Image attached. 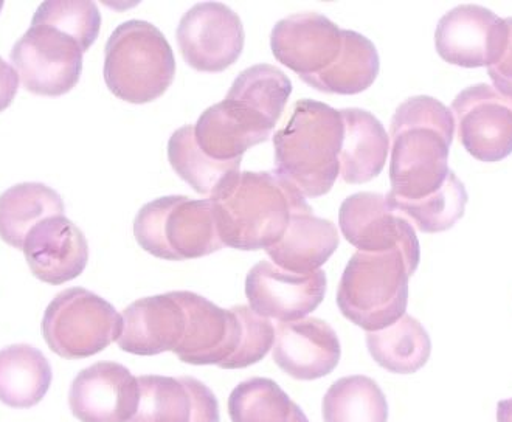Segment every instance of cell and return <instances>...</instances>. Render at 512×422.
I'll return each mask as SVG.
<instances>
[{"label":"cell","mask_w":512,"mask_h":422,"mask_svg":"<svg viewBox=\"0 0 512 422\" xmlns=\"http://www.w3.org/2000/svg\"><path fill=\"white\" fill-rule=\"evenodd\" d=\"M454 134V115L441 101L419 95L399 104L390 126L388 194L416 201L443 188L452 173L449 151Z\"/></svg>","instance_id":"1"},{"label":"cell","mask_w":512,"mask_h":422,"mask_svg":"<svg viewBox=\"0 0 512 422\" xmlns=\"http://www.w3.org/2000/svg\"><path fill=\"white\" fill-rule=\"evenodd\" d=\"M224 247L266 250L280 241L297 213H312L305 196L269 171H244L210 198Z\"/></svg>","instance_id":"2"},{"label":"cell","mask_w":512,"mask_h":422,"mask_svg":"<svg viewBox=\"0 0 512 422\" xmlns=\"http://www.w3.org/2000/svg\"><path fill=\"white\" fill-rule=\"evenodd\" d=\"M342 140L339 109L315 100L297 101L284 128L274 135V173L305 198L325 196L340 176Z\"/></svg>","instance_id":"3"},{"label":"cell","mask_w":512,"mask_h":422,"mask_svg":"<svg viewBox=\"0 0 512 422\" xmlns=\"http://www.w3.org/2000/svg\"><path fill=\"white\" fill-rule=\"evenodd\" d=\"M103 75L108 89L120 100L151 103L173 84L176 59L156 25L132 19L118 25L108 39Z\"/></svg>","instance_id":"4"},{"label":"cell","mask_w":512,"mask_h":422,"mask_svg":"<svg viewBox=\"0 0 512 422\" xmlns=\"http://www.w3.org/2000/svg\"><path fill=\"white\" fill-rule=\"evenodd\" d=\"M410 277L407 261L399 250H359L343 270L337 306L343 317L367 333L381 331L404 317Z\"/></svg>","instance_id":"5"},{"label":"cell","mask_w":512,"mask_h":422,"mask_svg":"<svg viewBox=\"0 0 512 422\" xmlns=\"http://www.w3.org/2000/svg\"><path fill=\"white\" fill-rule=\"evenodd\" d=\"M134 236L145 252L160 260H196L224 249L210 199H154L135 216Z\"/></svg>","instance_id":"6"},{"label":"cell","mask_w":512,"mask_h":422,"mask_svg":"<svg viewBox=\"0 0 512 422\" xmlns=\"http://www.w3.org/2000/svg\"><path fill=\"white\" fill-rule=\"evenodd\" d=\"M123 317L109 301L83 288L59 292L45 309L42 336L53 353L77 360L95 356L122 336Z\"/></svg>","instance_id":"7"},{"label":"cell","mask_w":512,"mask_h":422,"mask_svg":"<svg viewBox=\"0 0 512 422\" xmlns=\"http://www.w3.org/2000/svg\"><path fill=\"white\" fill-rule=\"evenodd\" d=\"M84 53L83 45L69 33L32 21L10 58L28 92L61 97L80 83Z\"/></svg>","instance_id":"8"},{"label":"cell","mask_w":512,"mask_h":422,"mask_svg":"<svg viewBox=\"0 0 512 422\" xmlns=\"http://www.w3.org/2000/svg\"><path fill=\"white\" fill-rule=\"evenodd\" d=\"M177 45L185 63L198 72L229 69L244 50V25L238 13L221 2H202L180 19Z\"/></svg>","instance_id":"9"},{"label":"cell","mask_w":512,"mask_h":422,"mask_svg":"<svg viewBox=\"0 0 512 422\" xmlns=\"http://www.w3.org/2000/svg\"><path fill=\"white\" fill-rule=\"evenodd\" d=\"M339 224L343 236L360 252H390L404 255L410 275L421 260L418 236L413 225L388 205L384 194H351L340 205Z\"/></svg>","instance_id":"10"},{"label":"cell","mask_w":512,"mask_h":422,"mask_svg":"<svg viewBox=\"0 0 512 422\" xmlns=\"http://www.w3.org/2000/svg\"><path fill=\"white\" fill-rule=\"evenodd\" d=\"M450 112L458 140L474 159L494 163L512 153V98L489 86L461 90Z\"/></svg>","instance_id":"11"},{"label":"cell","mask_w":512,"mask_h":422,"mask_svg":"<svg viewBox=\"0 0 512 422\" xmlns=\"http://www.w3.org/2000/svg\"><path fill=\"white\" fill-rule=\"evenodd\" d=\"M508 24L481 5H460L436 25V52L446 63L475 69L491 67L508 44Z\"/></svg>","instance_id":"12"},{"label":"cell","mask_w":512,"mask_h":422,"mask_svg":"<svg viewBox=\"0 0 512 422\" xmlns=\"http://www.w3.org/2000/svg\"><path fill=\"white\" fill-rule=\"evenodd\" d=\"M326 294V274H295L272 261H260L246 278L249 308L263 319L278 323L306 319L322 305Z\"/></svg>","instance_id":"13"},{"label":"cell","mask_w":512,"mask_h":422,"mask_svg":"<svg viewBox=\"0 0 512 422\" xmlns=\"http://www.w3.org/2000/svg\"><path fill=\"white\" fill-rule=\"evenodd\" d=\"M184 306L185 333L174 350L177 359L190 365H218L230 359L241 342V322L235 309H222L202 295L176 291Z\"/></svg>","instance_id":"14"},{"label":"cell","mask_w":512,"mask_h":422,"mask_svg":"<svg viewBox=\"0 0 512 422\" xmlns=\"http://www.w3.org/2000/svg\"><path fill=\"white\" fill-rule=\"evenodd\" d=\"M139 381L115 362L84 368L70 387L72 415L81 422H129L139 407Z\"/></svg>","instance_id":"15"},{"label":"cell","mask_w":512,"mask_h":422,"mask_svg":"<svg viewBox=\"0 0 512 422\" xmlns=\"http://www.w3.org/2000/svg\"><path fill=\"white\" fill-rule=\"evenodd\" d=\"M342 30L325 14L297 13L281 19L270 35V49L283 66L301 77L323 72L336 61Z\"/></svg>","instance_id":"16"},{"label":"cell","mask_w":512,"mask_h":422,"mask_svg":"<svg viewBox=\"0 0 512 422\" xmlns=\"http://www.w3.org/2000/svg\"><path fill=\"white\" fill-rule=\"evenodd\" d=\"M22 252L32 274L52 286L80 277L89 261L86 236L64 215L38 222L28 232Z\"/></svg>","instance_id":"17"},{"label":"cell","mask_w":512,"mask_h":422,"mask_svg":"<svg viewBox=\"0 0 512 422\" xmlns=\"http://www.w3.org/2000/svg\"><path fill=\"white\" fill-rule=\"evenodd\" d=\"M272 350L275 364L297 381L325 378L342 356L336 331L315 317L278 323Z\"/></svg>","instance_id":"18"},{"label":"cell","mask_w":512,"mask_h":422,"mask_svg":"<svg viewBox=\"0 0 512 422\" xmlns=\"http://www.w3.org/2000/svg\"><path fill=\"white\" fill-rule=\"evenodd\" d=\"M140 399L129 422H219L213 391L190 376H139Z\"/></svg>","instance_id":"19"},{"label":"cell","mask_w":512,"mask_h":422,"mask_svg":"<svg viewBox=\"0 0 512 422\" xmlns=\"http://www.w3.org/2000/svg\"><path fill=\"white\" fill-rule=\"evenodd\" d=\"M275 125L238 101L224 100L202 112L194 137L202 153L219 162L243 159L252 146L269 140Z\"/></svg>","instance_id":"20"},{"label":"cell","mask_w":512,"mask_h":422,"mask_svg":"<svg viewBox=\"0 0 512 422\" xmlns=\"http://www.w3.org/2000/svg\"><path fill=\"white\" fill-rule=\"evenodd\" d=\"M118 346L135 356H157L176 350L185 333L184 306L176 294L140 298L123 311Z\"/></svg>","instance_id":"21"},{"label":"cell","mask_w":512,"mask_h":422,"mask_svg":"<svg viewBox=\"0 0 512 422\" xmlns=\"http://www.w3.org/2000/svg\"><path fill=\"white\" fill-rule=\"evenodd\" d=\"M340 114L343 120L340 177L346 184H367L384 170L390 135L378 118L365 109H342Z\"/></svg>","instance_id":"22"},{"label":"cell","mask_w":512,"mask_h":422,"mask_svg":"<svg viewBox=\"0 0 512 422\" xmlns=\"http://www.w3.org/2000/svg\"><path fill=\"white\" fill-rule=\"evenodd\" d=\"M339 232L328 219L312 213L292 216L280 241L266 249L272 263L295 274L320 270L339 247Z\"/></svg>","instance_id":"23"},{"label":"cell","mask_w":512,"mask_h":422,"mask_svg":"<svg viewBox=\"0 0 512 422\" xmlns=\"http://www.w3.org/2000/svg\"><path fill=\"white\" fill-rule=\"evenodd\" d=\"M381 69L378 50L370 39L353 30H342V47L331 66L311 77H301L325 94L356 95L376 81Z\"/></svg>","instance_id":"24"},{"label":"cell","mask_w":512,"mask_h":422,"mask_svg":"<svg viewBox=\"0 0 512 422\" xmlns=\"http://www.w3.org/2000/svg\"><path fill=\"white\" fill-rule=\"evenodd\" d=\"M53 373L38 348L18 343L0 350V402L11 409H32L47 395Z\"/></svg>","instance_id":"25"},{"label":"cell","mask_w":512,"mask_h":422,"mask_svg":"<svg viewBox=\"0 0 512 422\" xmlns=\"http://www.w3.org/2000/svg\"><path fill=\"white\" fill-rule=\"evenodd\" d=\"M63 199L39 182L14 185L0 194V239L14 249L24 247L28 232L42 219L64 215Z\"/></svg>","instance_id":"26"},{"label":"cell","mask_w":512,"mask_h":422,"mask_svg":"<svg viewBox=\"0 0 512 422\" xmlns=\"http://www.w3.org/2000/svg\"><path fill=\"white\" fill-rule=\"evenodd\" d=\"M367 346L376 364L395 374H413L429 362L432 342L415 317H404L381 331L367 333Z\"/></svg>","instance_id":"27"},{"label":"cell","mask_w":512,"mask_h":422,"mask_svg":"<svg viewBox=\"0 0 512 422\" xmlns=\"http://www.w3.org/2000/svg\"><path fill=\"white\" fill-rule=\"evenodd\" d=\"M168 160L180 179H184L194 191L213 198L216 193L238 176L241 160L219 162L202 153L194 137V126L177 129L168 142Z\"/></svg>","instance_id":"28"},{"label":"cell","mask_w":512,"mask_h":422,"mask_svg":"<svg viewBox=\"0 0 512 422\" xmlns=\"http://www.w3.org/2000/svg\"><path fill=\"white\" fill-rule=\"evenodd\" d=\"M325 422H388V402L378 382L348 376L334 382L323 398Z\"/></svg>","instance_id":"29"},{"label":"cell","mask_w":512,"mask_h":422,"mask_svg":"<svg viewBox=\"0 0 512 422\" xmlns=\"http://www.w3.org/2000/svg\"><path fill=\"white\" fill-rule=\"evenodd\" d=\"M388 205L401 213L410 224L415 225L419 232L440 233L452 229L461 218L468 205V191L463 182L450 173L443 188L430 194L427 198L409 199L395 198L391 194L385 196Z\"/></svg>","instance_id":"30"},{"label":"cell","mask_w":512,"mask_h":422,"mask_svg":"<svg viewBox=\"0 0 512 422\" xmlns=\"http://www.w3.org/2000/svg\"><path fill=\"white\" fill-rule=\"evenodd\" d=\"M233 422H309L300 407L272 379L241 382L229 398Z\"/></svg>","instance_id":"31"},{"label":"cell","mask_w":512,"mask_h":422,"mask_svg":"<svg viewBox=\"0 0 512 422\" xmlns=\"http://www.w3.org/2000/svg\"><path fill=\"white\" fill-rule=\"evenodd\" d=\"M292 94L288 75L270 64H256L239 73L225 100L238 101L277 126Z\"/></svg>","instance_id":"32"},{"label":"cell","mask_w":512,"mask_h":422,"mask_svg":"<svg viewBox=\"0 0 512 422\" xmlns=\"http://www.w3.org/2000/svg\"><path fill=\"white\" fill-rule=\"evenodd\" d=\"M33 21L44 22L69 33L87 52L100 35L101 13L97 4L90 0H47L39 5Z\"/></svg>","instance_id":"33"},{"label":"cell","mask_w":512,"mask_h":422,"mask_svg":"<svg viewBox=\"0 0 512 422\" xmlns=\"http://www.w3.org/2000/svg\"><path fill=\"white\" fill-rule=\"evenodd\" d=\"M233 309L241 322V342L235 354L219 367L222 370H241L258 364L275 343V326L270 320L255 314L249 306L238 305Z\"/></svg>","instance_id":"34"},{"label":"cell","mask_w":512,"mask_h":422,"mask_svg":"<svg viewBox=\"0 0 512 422\" xmlns=\"http://www.w3.org/2000/svg\"><path fill=\"white\" fill-rule=\"evenodd\" d=\"M505 21L509 30L508 44L502 58L488 67V72L495 89L512 98V18H506Z\"/></svg>","instance_id":"35"},{"label":"cell","mask_w":512,"mask_h":422,"mask_svg":"<svg viewBox=\"0 0 512 422\" xmlns=\"http://www.w3.org/2000/svg\"><path fill=\"white\" fill-rule=\"evenodd\" d=\"M19 80L18 70L0 58V112L10 108L13 103L18 94Z\"/></svg>","instance_id":"36"},{"label":"cell","mask_w":512,"mask_h":422,"mask_svg":"<svg viewBox=\"0 0 512 422\" xmlns=\"http://www.w3.org/2000/svg\"><path fill=\"white\" fill-rule=\"evenodd\" d=\"M497 422H512V398L497 404Z\"/></svg>","instance_id":"37"}]
</instances>
